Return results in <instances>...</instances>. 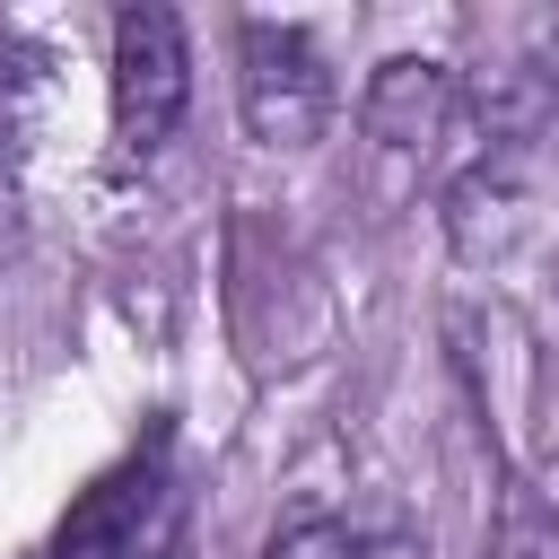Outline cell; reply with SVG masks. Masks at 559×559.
I'll list each match as a JSON object with an SVG mask.
<instances>
[{"label":"cell","mask_w":559,"mask_h":559,"mask_svg":"<svg viewBox=\"0 0 559 559\" xmlns=\"http://www.w3.org/2000/svg\"><path fill=\"white\" fill-rule=\"evenodd\" d=\"M105 96H114V157H157L166 131L183 122V96H192V44H183V17L157 9V0H131L114 9V70H105Z\"/></svg>","instance_id":"1"},{"label":"cell","mask_w":559,"mask_h":559,"mask_svg":"<svg viewBox=\"0 0 559 559\" xmlns=\"http://www.w3.org/2000/svg\"><path fill=\"white\" fill-rule=\"evenodd\" d=\"M236 114L262 148H314L332 122V70L314 52L306 26H271L253 17L236 35Z\"/></svg>","instance_id":"2"},{"label":"cell","mask_w":559,"mask_h":559,"mask_svg":"<svg viewBox=\"0 0 559 559\" xmlns=\"http://www.w3.org/2000/svg\"><path fill=\"white\" fill-rule=\"evenodd\" d=\"M166 454H131L114 463L52 533V559H148V542L166 533Z\"/></svg>","instance_id":"3"},{"label":"cell","mask_w":559,"mask_h":559,"mask_svg":"<svg viewBox=\"0 0 559 559\" xmlns=\"http://www.w3.org/2000/svg\"><path fill=\"white\" fill-rule=\"evenodd\" d=\"M454 105H463V79H454L437 52H393V61L367 70L358 122H367V140H384V148H428V140H445Z\"/></svg>","instance_id":"4"},{"label":"cell","mask_w":559,"mask_h":559,"mask_svg":"<svg viewBox=\"0 0 559 559\" xmlns=\"http://www.w3.org/2000/svg\"><path fill=\"white\" fill-rule=\"evenodd\" d=\"M524 175H515V157L507 148H489L454 192H445V236H454V253L463 262H489V253H507L515 236H524Z\"/></svg>","instance_id":"5"},{"label":"cell","mask_w":559,"mask_h":559,"mask_svg":"<svg viewBox=\"0 0 559 559\" xmlns=\"http://www.w3.org/2000/svg\"><path fill=\"white\" fill-rule=\"evenodd\" d=\"M26 245V183H17V157L0 148V262Z\"/></svg>","instance_id":"6"},{"label":"cell","mask_w":559,"mask_h":559,"mask_svg":"<svg viewBox=\"0 0 559 559\" xmlns=\"http://www.w3.org/2000/svg\"><path fill=\"white\" fill-rule=\"evenodd\" d=\"M542 515H550V533H559V454L542 463ZM550 559H559V550H550Z\"/></svg>","instance_id":"7"},{"label":"cell","mask_w":559,"mask_h":559,"mask_svg":"<svg viewBox=\"0 0 559 559\" xmlns=\"http://www.w3.org/2000/svg\"><path fill=\"white\" fill-rule=\"evenodd\" d=\"M507 559H550V550H507Z\"/></svg>","instance_id":"8"},{"label":"cell","mask_w":559,"mask_h":559,"mask_svg":"<svg viewBox=\"0 0 559 559\" xmlns=\"http://www.w3.org/2000/svg\"><path fill=\"white\" fill-rule=\"evenodd\" d=\"M550 79H559V61H550Z\"/></svg>","instance_id":"9"}]
</instances>
